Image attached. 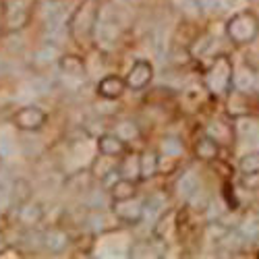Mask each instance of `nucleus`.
Listing matches in <instances>:
<instances>
[{
  "mask_svg": "<svg viewBox=\"0 0 259 259\" xmlns=\"http://www.w3.org/2000/svg\"><path fill=\"white\" fill-rule=\"evenodd\" d=\"M98 17H100L98 0H83V5H79L77 11L73 13V17L69 19V33L77 41L90 39L96 33Z\"/></svg>",
  "mask_w": 259,
  "mask_h": 259,
  "instance_id": "obj_1",
  "label": "nucleus"
},
{
  "mask_svg": "<svg viewBox=\"0 0 259 259\" xmlns=\"http://www.w3.org/2000/svg\"><path fill=\"white\" fill-rule=\"evenodd\" d=\"M232 64L226 56H220V58H215L213 64L207 69L205 73V85H207V90L215 96H224L230 92L232 88Z\"/></svg>",
  "mask_w": 259,
  "mask_h": 259,
  "instance_id": "obj_2",
  "label": "nucleus"
},
{
  "mask_svg": "<svg viewBox=\"0 0 259 259\" xmlns=\"http://www.w3.org/2000/svg\"><path fill=\"white\" fill-rule=\"evenodd\" d=\"M257 19L251 15V13H239L234 15L228 25H226V31H228V37L234 41V44H247L251 41L255 35H257Z\"/></svg>",
  "mask_w": 259,
  "mask_h": 259,
  "instance_id": "obj_3",
  "label": "nucleus"
},
{
  "mask_svg": "<svg viewBox=\"0 0 259 259\" xmlns=\"http://www.w3.org/2000/svg\"><path fill=\"white\" fill-rule=\"evenodd\" d=\"M46 120H48L46 112L41 110V108H37V106H23L13 116L15 126L19 128V131H27V133L39 131V128L46 124Z\"/></svg>",
  "mask_w": 259,
  "mask_h": 259,
  "instance_id": "obj_4",
  "label": "nucleus"
},
{
  "mask_svg": "<svg viewBox=\"0 0 259 259\" xmlns=\"http://www.w3.org/2000/svg\"><path fill=\"white\" fill-rule=\"evenodd\" d=\"M154 77V67L149 60H137L131 69H128L124 81H126V90H145Z\"/></svg>",
  "mask_w": 259,
  "mask_h": 259,
  "instance_id": "obj_5",
  "label": "nucleus"
},
{
  "mask_svg": "<svg viewBox=\"0 0 259 259\" xmlns=\"http://www.w3.org/2000/svg\"><path fill=\"white\" fill-rule=\"evenodd\" d=\"M124 92H126V81L120 75H106L96 85V94L102 100H108V102L122 98Z\"/></svg>",
  "mask_w": 259,
  "mask_h": 259,
  "instance_id": "obj_6",
  "label": "nucleus"
},
{
  "mask_svg": "<svg viewBox=\"0 0 259 259\" xmlns=\"http://www.w3.org/2000/svg\"><path fill=\"white\" fill-rule=\"evenodd\" d=\"M114 215L126 224H135L143 218V201H139L137 197L114 201Z\"/></svg>",
  "mask_w": 259,
  "mask_h": 259,
  "instance_id": "obj_7",
  "label": "nucleus"
},
{
  "mask_svg": "<svg viewBox=\"0 0 259 259\" xmlns=\"http://www.w3.org/2000/svg\"><path fill=\"white\" fill-rule=\"evenodd\" d=\"M41 218H44V209H41L39 203H33V201H25L21 203L19 209H17V220L27 226V228H33L41 222Z\"/></svg>",
  "mask_w": 259,
  "mask_h": 259,
  "instance_id": "obj_8",
  "label": "nucleus"
},
{
  "mask_svg": "<svg viewBox=\"0 0 259 259\" xmlns=\"http://www.w3.org/2000/svg\"><path fill=\"white\" fill-rule=\"evenodd\" d=\"M98 152L104 154V156L120 158V156H124V152H126V143H124L116 133H114V135L106 133V135L98 137Z\"/></svg>",
  "mask_w": 259,
  "mask_h": 259,
  "instance_id": "obj_9",
  "label": "nucleus"
},
{
  "mask_svg": "<svg viewBox=\"0 0 259 259\" xmlns=\"http://www.w3.org/2000/svg\"><path fill=\"white\" fill-rule=\"evenodd\" d=\"M110 199L112 201H124V199H133L137 197V183L128 181V179H118L114 185H110Z\"/></svg>",
  "mask_w": 259,
  "mask_h": 259,
  "instance_id": "obj_10",
  "label": "nucleus"
},
{
  "mask_svg": "<svg viewBox=\"0 0 259 259\" xmlns=\"http://www.w3.org/2000/svg\"><path fill=\"white\" fill-rule=\"evenodd\" d=\"M58 67L64 75L69 77H81L85 73V60L77 54H60L58 56Z\"/></svg>",
  "mask_w": 259,
  "mask_h": 259,
  "instance_id": "obj_11",
  "label": "nucleus"
},
{
  "mask_svg": "<svg viewBox=\"0 0 259 259\" xmlns=\"http://www.w3.org/2000/svg\"><path fill=\"white\" fill-rule=\"evenodd\" d=\"M118 172L122 179H128V181H141V160H139V154H126L122 158V162L118 164Z\"/></svg>",
  "mask_w": 259,
  "mask_h": 259,
  "instance_id": "obj_12",
  "label": "nucleus"
},
{
  "mask_svg": "<svg viewBox=\"0 0 259 259\" xmlns=\"http://www.w3.org/2000/svg\"><path fill=\"white\" fill-rule=\"evenodd\" d=\"M218 152H220L218 139H213V137H209V135H203V137L197 141V145H195V154H197V158L203 160V162L215 160Z\"/></svg>",
  "mask_w": 259,
  "mask_h": 259,
  "instance_id": "obj_13",
  "label": "nucleus"
},
{
  "mask_svg": "<svg viewBox=\"0 0 259 259\" xmlns=\"http://www.w3.org/2000/svg\"><path fill=\"white\" fill-rule=\"evenodd\" d=\"M46 245V249H50L52 253H60L64 247L69 245V234L60 230V228H50L48 232H44V241H41Z\"/></svg>",
  "mask_w": 259,
  "mask_h": 259,
  "instance_id": "obj_14",
  "label": "nucleus"
},
{
  "mask_svg": "<svg viewBox=\"0 0 259 259\" xmlns=\"http://www.w3.org/2000/svg\"><path fill=\"white\" fill-rule=\"evenodd\" d=\"M139 160H141V181L154 177L158 172V154L143 152V154H139Z\"/></svg>",
  "mask_w": 259,
  "mask_h": 259,
  "instance_id": "obj_15",
  "label": "nucleus"
},
{
  "mask_svg": "<svg viewBox=\"0 0 259 259\" xmlns=\"http://www.w3.org/2000/svg\"><path fill=\"white\" fill-rule=\"evenodd\" d=\"M166 209V197L162 193H156V195H149L147 201H143V213L149 215H160Z\"/></svg>",
  "mask_w": 259,
  "mask_h": 259,
  "instance_id": "obj_16",
  "label": "nucleus"
},
{
  "mask_svg": "<svg viewBox=\"0 0 259 259\" xmlns=\"http://www.w3.org/2000/svg\"><path fill=\"white\" fill-rule=\"evenodd\" d=\"M116 135H118L124 143H128V141H133V139L139 137V126H137L133 120H120V122L116 124Z\"/></svg>",
  "mask_w": 259,
  "mask_h": 259,
  "instance_id": "obj_17",
  "label": "nucleus"
},
{
  "mask_svg": "<svg viewBox=\"0 0 259 259\" xmlns=\"http://www.w3.org/2000/svg\"><path fill=\"white\" fill-rule=\"evenodd\" d=\"M13 197H15V201L19 205L29 201V197H31V185L25 179H17L15 185H13Z\"/></svg>",
  "mask_w": 259,
  "mask_h": 259,
  "instance_id": "obj_18",
  "label": "nucleus"
},
{
  "mask_svg": "<svg viewBox=\"0 0 259 259\" xmlns=\"http://www.w3.org/2000/svg\"><path fill=\"white\" fill-rule=\"evenodd\" d=\"M197 187H199V181L195 179V175H191V172H189V175H185L179 181L177 189H179V193L183 197H191V195H195V193H197Z\"/></svg>",
  "mask_w": 259,
  "mask_h": 259,
  "instance_id": "obj_19",
  "label": "nucleus"
},
{
  "mask_svg": "<svg viewBox=\"0 0 259 259\" xmlns=\"http://www.w3.org/2000/svg\"><path fill=\"white\" fill-rule=\"evenodd\" d=\"M241 170L243 175L247 172H259V152H251L241 160Z\"/></svg>",
  "mask_w": 259,
  "mask_h": 259,
  "instance_id": "obj_20",
  "label": "nucleus"
},
{
  "mask_svg": "<svg viewBox=\"0 0 259 259\" xmlns=\"http://www.w3.org/2000/svg\"><path fill=\"white\" fill-rule=\"evenodd\" d=\"M162 145H164V147H162V149H164V154H168V156L179 158V156L183 154V143H181L177 137H166Z\"/></svg>",
  "mask_w": 259,
  "mask_h": 259,
  "instance_id": "obj_21",
  "label": "nucleus"
},
{
  "mask_svg": "<svg viewBox=\"0 0 259 259\" xmlns=\"http://www.w3.org/2000/svg\"><path fill=\"white\" fill-rule=\"evenodd\" d=\"M175 160H177L175 156H168V154L158 156V172H170L172 168L177 166V162H175Z\"/></svg>",
  "mask_w": 259,
  "mask_h": 259,
  "instance_id": "obj_22",
  "label": "nucleus"
},
{
  "mask_svg": "<svg viewBox=\"0 0 259 259\" xmlns=\"http://www.w3.org/2000/svg\"><path fill=\"white\" fill-rule=\"evenodd\" d=\"M257 234H259V224H257V222H247V224L241 228V236H243V239L253 241V239H257Z\"/></svg>",
  "mask_w": 259,
  "mask_h": 259,
  "instance_id": "obj_23",
  "label": "nucleus"
},
{
  "mask_svg": "<svg viewBox=\"0 0 259 259\" xmlns=\"http://www.w3.org/2000/svg\"><path fill=\"white\" fill-rule=\"evenodd\" d=\"M243 185L247 189H259V172H247L243 179Z\"/></svg>",
  "mask_w": 259,
  "mask_h": 259,
  "instance_id": "obj_24",
  "label": "nucleus"
},
{
  "mask_svg": "<svg viewBox=\"0 0 259 259\" xmlns=\"http://www.w3.org/2000/svg\"><path fill=\"white\" fill-rule=\"evenodd\" d=\"M7 247H9L7 245V236H5V232H0V253H3Z\"/></svg>",
  "mask_w": 259,
  "mask_h": 259,
  "instance_id": "obj_25",
  "label": "nucleus"
},
{
  "mask_svg": "<svg viewBox=\"0 0 259 259\" xmlns=\"http://www.w3.org/2000/svg\"><path fill=\"white\" fill-rule=\"evenodd\" d=\"M226 5H228V7H239L241 0H226Z\"/></svg>",
  "mask_w": 259,
  "mask_h": 259,
  "instance_id": "obj_26",
  "label": "nucleus"
},
{
  "mask_svg": "<svg viewBox=\"0 0 259 259\" xmlns=\"http://www.w3.org/2000/svg\"><path fill=\"white\" fill-rule=\"evenodd\" d=\"M0 35H3V25H0Z\"/></svg>",
  "mask_w": 259,
  "mask_h": 259,
  "instance_id": "obj_27",
  "label": "nucleus"
}]
</instances>
